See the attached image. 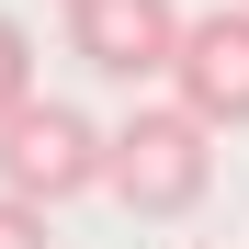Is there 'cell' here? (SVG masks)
I'll list each match as a JSON object with an SVG mask.
<instances>
[{"label":"cell","mask_w":249,"mask_h":249,"mask_svg":"<svg viewBox=\"0 0 249 249\" xmlns=\"http://www.w3.org/2000/svg\"><path fill=\"white\" fill-rule=\"evenodd\" d=\"M170 102L204 113V124H249V0L193 12L181 57H170Z\"/></svg>","instance_id":"4"},{"label":"cell","mask_w":249,"mask_h":249,"mask_svg":"<svg viewBox=\"0 0 249 249\" xmlns=\"http://www.w3.org/2000/svg\"><path fill=\"white\" fill-rule=\"evenodd\" d=\"M102 181H113V124H91L79 102H46V91H34L12 124H0V193L68 204V193H102Z\"/></svg>","instance_id":"2"},{"label":"cell","mask_w":249,"mask_h":249,"mask_svg":"<svg viewBox=\"0 0 249 249\" xmlns=\"http://www.w3.org/2000/svg\"><path fill=\"white\" fill-rule=\"evenodd\" d=\"M204 181H215V124L204 113H181V102H136L113 124V181L102 193H124V215H193L204 204Z\"/></svg>","instance_id":"1"},{"label":"cell","mask_w":249,"mask_h":249,"mask_svg":"<svg viewBox=\"0 0 249 249\" xmlns=\"http://www.w3.org/2000/svg\"><path fill=\"white\" fill-rule=\"evenodd\" d=\"M0 249H46V204H23V193H0Z\"/></svg>","instance_id":"6"},{"label":"cell","mask_w":249,"mask_h":249,"mask_svg":"<svg viewBox=\"0 0 249 249\" xmlns=\"http://www.w3.org/2000/svg\"><path fill=\"white\" fill-rule=\"evenodd\" d=\"M181 12L170 0H68V57L91 68V79H170V57H181Z\"/></svg>","instance_id":"3"},{"label":"cell","mask_w":249,"mask_h":249,"mask_svg":"<svg viewBox=\"0 0 249 249\" xmlns=\"http://www.w3.org/2000/svg\"><path fill=\"white\" fill-rule=\"evenodd\" d=\"M23 102H34V34H23L12 12H0V124H12Z\"/></svg>","instance_id":"5"}]
</instances>
